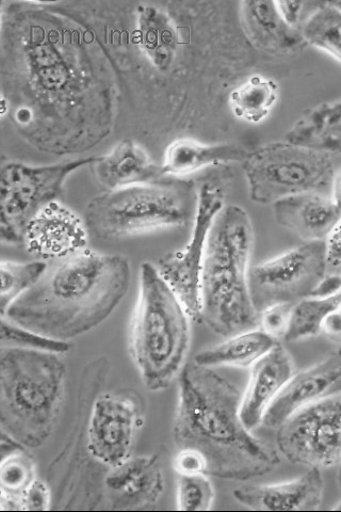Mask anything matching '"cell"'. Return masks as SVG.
I'll return each instance as SVG.
<instances>
[{
  "label": "cell",
  "instance_id": "obj_3",
  "mask_svg": "<svg viewBox=\"0 0 341 512\" xmlns=\"http://www.w3.org/2000/svg\"><path fill=\"white\" fill-rule=\"evenodd\" d=\"M132 266L124 255L89 248L47 262L40 280L2 316L48 338L70 342L105 322L128 292Z\"/></svg>",
  "mask_w": 341,
  "mask_h": 512
},
{
  "label": "cell",
  "instance_id": "obj_13",
  "mask_svg": "<svg viewBox=\"0 0 341 512\" xmlns=\"http://www.w3.org/2000/svg\"><path fill=\"white\" fill-rule=\"evenodd\" d=\"M166 488L160 456L133 455L106 472L101 495L111 510H135L154 506Z\"/></svg>",
  "mask_w": 341,
  "mask_h": 512
},
{
  "label": "cell",
  "instance_id": "obj_21",
  "mask_svg": "<svg viewBox=\"0 0 341 512\" xmlns=\"http://www.w3.org/2000/svg\"><path fill=\"white\" fill-rule=\"evenodd\" d=\"M250 152L239 143L205 144L182 138L168 146L160 167L164 176L181 179L207 167L243 163Z\"/></svg>",
  "mask_w": 341,
  "mask_h": 512
},
{
  "label": "cell",
  "instance_id": "obj_29",
  "mask_svg": "<svg viewBox=\"0 0 341 512\" xmlns=\"http://www.w3.org/2000/svg\"><path fill=\"white\" fill-rule=\"evenodd\" d=\"M47 262L36 260L27 263L3 261L0 264V313L7 312L11 304L30 290L40 280Z\"/></svg>",
  "mask_w": 341,
  "mask_h": 512
},
{
  "label": "cell",
  "instance_id": "obj_16",
  "mask_svg": "<svg viewBox=\"0 0 341 512\" xmlns=\"http://www.w3.org/2000/svg\"><path fill=\"white\" fill-rule=\"evenodd\" d=\"M246 392L242 394L240 416L243 424L253 430L263 420L274 399L295 375L294 360L279 343L252 367Z\"/></svg>",
  "mask_w": 341,
  "mask_h": 512
},
{
  "label": "cell",
  "instance_id": "obj_6",
  "mask_svg": "<svg viewBox=\"0 0 341 512\" xmlns=\"http://www.w3.org/2000/svg\"><path fill=\"white\" fill-rule=\"evenodd\" d=\"M190 319L157 266L143 262L129 328V351L149 391H165L180 376L191 343Z\"/></svg>",
  "mask_w": 341,
  "mask_h": 512
},
{
  "label": "cell",
  "instance_id": "obj_20",
  "mask_svg": "<svg viewBox=\"0 0 341 512\" xmlns=\"http://www.w3.org/2000/svg\"><path fill=\"white\" fill-rule=\"evenodd\" d=\"M90 167L96 181L108 191L167 178L148 152L132 140H124L105 156L96 157Z\"/></svg>",
  "mask_w": 341,
  "mask_h": 512
},
{
  "label": "cell",
  "instance_id": "obj_35",
  "mask_svg": "<svg viewBox=\"0 0 341 512\" xmlns=\"http://www.w3.org/2000/svg\"><path fill=\"white\" fill-rule=\"evenodd\" d=\"M174 470L178 475H207L205 459L197 452L180 450L174 458Z\"/></svg>",
  "mask_w": 341,
  "mask_h": 512
},
{
  "label": "cell",
  "instance_id": "obj_32",
  "mask_svg": "<svg viewBox=\"0 0 341 512\" xmlns=\"http://www.w3.org/2000/svg\"><path fill=\"white\" fill-rule=\"evenodd\" d=\"M295 307L290 304H279V306L267 309L259 315V326L272 338L279 341L284 339Z\"/></svg>",
  "mask_w": 341,
  "mask_h": 512
},
{
  "label": "cell",
  "instance_id": "obj_8",
  "mask_svg": "<svg viewBox=\"0 0 341 512\" xmlns=\"http://www.w3.org/2000/svg\"><path fill=\"white\" fill-rule=\"evenodd\" d=\"M242 164L250 199L262 205L305 192L326 194L335 175L333 154L286 140L251 151Z\"/></svg>",
  "mask_w": 341,
  "mask_h": 512
},
{
  "label": "cell",
  "instance_id": "obj_9",
  "mask_svg": "<svg viewBox=\"0 0 341 512\" xmlns=\"http://www.w3.org/2000/svg\"><path fill=\"white\" fill-rule=\"evenodd\" d=\"M96 157L55 165L29 166L8 162L0 178V239L9 246L23 245L29 221L42 208L60 201L70 175L91 166Z\"/></svg>",
  "mask_w": 341,
  "mask_h": 512
},
{
  "label": "cell",
  "instance_id": "obj_42",
  "mask_svg": "<svg viewBox=\"0 0 341 512\" xmlns=\"http://www.w3.org/2000/svg\"><path fill=\"white\" fill-rule=\"evenodd\" d=\"M340 482H341V473H340Z\"/></svg>",
  "mask_w": 341,
  "mask_h": 512
},
{
  "label": "cell",
  "instance_id": "obj_22",
  "mask_svg": "<svg viewBox=\"0 0 341 512\" xmlns=\"http://www.w3.org/2000/svg\"><path fill=\"white\" fill-rule=\"evenodd\" d=\"M280 342L264 330L256 328L226 338V341L206 348L193 362L204 367H252Z\"/></svg>",
  "mask_w": 341,
  "mask_h": 512
},
{
  "label": "cell",
  "instance_id": "obj_10",
  "mask_svg": "<svg viewBox=\"0 0 341 512\" xmlns=\"http://www.w3.org/2000/svg\"><path fill=\"white\" fill-rule=\"evenodd\" d=\"M328 266L327 242H313L251 267L250 293L258 315L279 304L297 306L311 298Z\"/></svg>",
  "mask_w": 341,
  "mask_h": 512
},
{
  "label": "cell",
  "instance_id": "obj_17",
  "mask_svg": "<svg viewBox=\"0 0 341 512\" xmlns=\"http://www.w3.org/2000/svg\"><path fill=\"white\" fill-rule=\"evenodd\" d=\"M273 214L279 226L304 243L327 242L341 219L340 208L322 192H305L280 200L273 204Z\"/></svg>",
  "mask_w": 341,
  "mask_h": 512
},
{
  "label": "cell",
  "instance_id": "obj_31",
  "mask_svg": "<svg viewBox=\"0 0 341 512\" xmlns=\"http://www.w3.org/2000/svg\"><path fill=\"white\" fill-rule=\"evenodd\" d=\"M177 509L181 511H208L214 506L216 493L210 476L206 474L178 475Z\"/></svg>",
  "mask_w": 341,
  "mask_h": 512
},
{
  "label": "cell",
  "instance_id": "obj_19",
  "mask_svg": "<svg viewBox=\"0 0 341 512\" xmlns=\"http://www.w3.org/2000/svg\"><path fill=\"white\" fill-rule=\"evenodd\" d=\"M240 18L243 30L258 50L274 55H286L297 52L307 45L302 32L292 28L283 19L276 2H242Z\"/></svg>",
  "mask_w": 341,
  "mask_h": 512
},
{
  "label": "cell",
  "instance_id": "obj_23",
  "mask_svg": "<svg viewBox=\"0 0 341 512\" xmlns=\"http://www.w3.org/2000/svg\"><path fill=\"white\" fill-rule=\"evenodd\" d=\"M286 141L333 155L341 153V98L307 110L291 127Z\"/></svg>",
  "mask_w": 341,
  "mask_h": 512
},
{
  "label": "cell",
  "instance_id": "obj_36",
  "mask_svg": "<svg viewBox=\"0 0 341 512\" xmlns=\"http://www.w3.org/2000/svg\"><path fill=\"white\" fill-rule=\"evenodd\" d=\"M327 252L329 265L341 266V219L327 240Z\"/></svg>",
  "mask_w": 341,
  "mask_h": 512
},
{
  "label": "cell",
  "instance_id": "obj_12",
  "mask_svg": "<svg viewBox=\"0 0 341 512\" xmlns=\"http://www.w3.org/2000/svg\"><path fill=\"white\" fill-rule=\"evenodd\" d=\"M224 206L223 188L213 181L203 183L198 190L189 242L184 248L162 256L156 265L194 322L201 323V276L208 236Z\"/></svg>",
  "mask_w": 341,
  "mask_h": 512
},
{
  "label": "cell",
  "instance_id": "obj_37",
  "mask_svg": "<svg viewBox=\"0 0 341 512\" xmlns=\"http://www.w3.org/2000/svg\"><path fill=\"white\" fill-rule=\"evenodd\" d=\"M341 290V276H326L316 288L311 298L331 296Z\"/></svg>",
  "mask_w": 341,
  "mask_h": 512
},
{
  "label": "cell",
  "instance_id": "obj_14",
  "mask_svg": "<svg viewBox=\"0 0 341 512\" xmlns=\"http://www.w3.org/2000/svg\"><path fill=\"white\" fill-rule=\"evenodd\" d=\"M88 235L85 219L54 201L29 221L23 245L38 260L52 262L87 249Z\"/></svg>",
  "mask_w": 341,
  "mask_h": 512
},
{
  "label": "cell",
  "instance_id": "obj_28",
  "mask_svg": "<svg viewBox=\"0 0 341 512\" xmlns=\"http://www.w3.org/2000/svg\"><path fill=\"white\" fill-rule=\"evenodd\" d=\"M303 38L311 45L341 63V9L332 2L323 3L303 26Z\"/></svg>",
  "mask_w": 341,
  "mask_h": 512
},
{
  "label": "cell",
  "instance_id": "obj_24",
  "mask_svg": "<svg viewBox=\"0 0 341 512\" xmlns=\"http://www.w3.org/2000/svg\"><path fill=\"white\" fill-rule=\"evenodd\" d=\"M138 26L146 56L161 71H167L174 62L178 36L170 16L153 6L139 12Z\"/></svg>",
  "mask_w": 341,
  "mask_h": 512
},
{
  "label": "cell",
  "instance_id": "obj_39",
  "mask_svg": "<svg viewBox=\"0 0 341 512\" xmlns=\"http://www.w3.org/2000/svg\"><path fill=\"white\" fill-rule=\"evenodd\" d=\"M331 198L341 210V169L335 172L331 186Z\"/></svg>",
  "mask_w": 341,
  "mask_h": 512
},
{
  "label": "cell",
  "instance_id": "obj_18",
  "mask_svg": "<svg viewBox=\"0 0 341 512\" xmlns=\"http://www.w3.org/2000/svg\"><path fill=\"white\" fill-rule=\"evenodd\" d=\"M321 470L310 469L290 482L245 486L234 490V499L241 505L258 511H312L318 510L323 499Z\"/></svg>",
  "mask_w": 341,
  "mask_h": 512
},
{
  "label": "cell",
  "instance_id": "obj_4",
  "mask_svg": "<svg viewBox=\"0 0 341 512\" xmlns=\"http://www.w3.org/2000/svg\"><path fill=\"white\" fill-rule=\"evenodd\" d=\"M253 249L248 212L225 204L210 229L201 276V323L223 338L259 326L249 284Z\"/></svg>",
  "mask_w": 341,
  "mask_h": 512
},
{
  "label": "cell",
  "instance_id": "obj_30",
  "mask_svg": "<svg viewBox=\"0 0 341 512\" xmlns=\"http://www.w3.org/2000/svg\"><path fill=\"white\" fill-rule=\"evenodd\" d=\"M2 347H19L31 350L53 352L57 355H66L73 348L72 343L48 338L43 334L15 325L6 318H2Z\"/></svg>",
  "mask_w": 341,
  "mask_h": 512
},
{
  "label": "cell",
  "instance_id": "obj_11",
  "mask_svg": "<svg viewBox=\"0 0 341 512\" xmlns=\"http://www.w3.org/2000/svg\"><path fill=\"white\" fill-rule=\"evenodd\" d=\"M276 445L291 463L341 470V391L291 415L278 428Z\"/></svg>",
  "mask_w": 341,
  "mask_h": 512
},
{
  "label": "cell",
  "instance_id": "obj_40",
  "mask_svg": "<svg viewBox=\"0 0 341 512\" xmlns=\"http://www.w3.org/2000/svg\"><path fill=\"white\" fill-rule=\"evenodd\" d=\"M336 7L341 9V2H332Z\"/></svg>",
  "mask_w": 341,
  "mask_h": 512
},
{
  "label": "cell",
  "instance_id": "obj_7",
  "mask_svg": "<svg viewBox=\"0 0 341 512\" xmlns=\"http://www.w3.org/2000/svg\"><path fill=\"white\" fill-rule=\"evenodd\" d=\"M197 202L192 182L167 176L156 183L105 192L89 202L84 219L89 234L120 239L185 227L196 215Z\"/></svg>",
  "mask_w": 341,
  "mask_h": 512
},
{
  "label": "cell",
  "instance_id": "obj_1",
  "mask_svg": "<svg viewBox=\"0 0 341 512\" xmlns=\"http://www.w3.org/2000/svg\"><path fill=\"white\" fill-rule=\"evenodd\" d=\"M110 361L101 356L81 373L76 424L48 468L56 509H94L102 503L103 473L134 455L145 420V400L133 389L102 392Z\"/></svg>",
  "mask_w": 341,
  "mask_h": 512
},
{
  "label": "cell",
  "instance_id": "obj_34",
  "mask_svg": "<svg viewBox=\"0 0 341 512\" xmlns=\"http://www.w3.org/2000/svg\"><path fill=\"white\" fill-rule=\"evenodd\" d=\"M322 4L320 2H276L287 24L300 31Z\"/></svg>",
  "mask_w": 341,
  "mask_h": 512
},
{
  "label": "cell",
  "instance_id": "obj_38",
  "mask_svg": "<svg viewBox=\"0 0 341 512\" xmlns=\"http://www.w3.org/2000/svg\"><path fill=\"white\" fill-rule=\"evenodd\" d=\"M322 331L330 335L331 338L341 339V310L324 320Z\"/></svg>",
  "mask_w": 341,
  "mask_h": 512
},
{
  "label": "cell",
  "instance_id": "obj_2",
  "mask_svg": "<svg viewBox=\"0 0 341 512\" xmlns=\"http://www.w3.org/2000/svg\"><path fill=\"white\" fill-rule=\"evenodd\" d=\"M172 436L177 451L199 453L207 475L236 482L264 476L280 463L278 452L252 435L240 416L242 394L215 368L186 363L178 376Z\"/></svg>",
  "mask_w": 341,
  "mask_h": 512
},
{
  "label": "cell",
  "instance_id": "obj_15",
  "mask_svg": "<svg viewBox=\"0 0 341 512\" xmlns=\"http://www.w3.org/2000/svg\"><path fill=\"white\" fill-rule=\"evenodd\" d=\"M341 391V348L287 382L269 407L263 425L278 429L291 415Z\"/></svg>",
  "mask_w": 341,
  "mask_h": 512
},
{
  "label": "cell",
  "instance_id": "obj_41",
  "mask_svg": "<svg viewBox=\"0 0 341 512\" xmlns=\"http://www.w3.org/2000/svg\"><path fill=\"white\" fill-rule=\"evenodd\" d=\"M335 510H341V502L334 508Z\"/></svg>",
  "mask_w": 341,
  "mask_h": 512
},
{
  "label": "cell",
  "instance_id": "obj_33",
  "mask_svg": "<svg viewBox=\"0 0 341 512\" xmlns=\"http://www.w3.org/2000/svg\"><path fill=\"white\" fill-rule=\"evenodd\" d=\"M54 494L51 485L38 478L24 493L20 502L21 511H47L53 508Z\"/></svg>",
  "mask_w": 341,
  "mask_h": 512
},
{
  "label": "cell",
  "instance_id": "obj_26",
  "mask_svg": "<svg viewBox=\"0 0 341 512\" xmlns=\"http://www.w3.org/2000/svg\"><path fill=\"white\" fill-rule=\"evenodd\" d=\"M27 448L2 456L0 461V510L18 511L24 493L39 478L37 463Z\"/></svg>",
  "mask_w": 341,
  "mask_h": 512
},
{
  "label": "cell",
  "instance_id": "obj_27",
  "mask_svg": "<svg viewBox=\"0 0 341 512\" xmlns=\"http://www.w3.org/2000/svg\"><path fill=\"white\" fill-rule=\"evenodd\" d=\"M341 310V290L322 298H308L298 303L292 312L284 340L288 343L314 338L330 315Z\"/></svg>",
  "mask_w": 341,
  "mask_h": 512
},
{
  "label": "cell",
  "instance_id": "obj_25",
  "mask_svg": "<svg viewBox=\"0 0 341 512\" xmlns=\"http://www.w3.org/2000/svg\"><path fill=\"white\" fill-rule=\"evenodd\" d=\"M279 96V85L273 79L254 75L232 91L230 107L236 118L258 124L270 115Z\"/></svg>",
  "mask_w": 341,
  "mask_h": 512
},
{
  "label": "cell",
  "instance_id": "obj_5",
  "mask_svg": "<svg viewBox=\"0 0 341 512\" xmlns=\"http://www.w3.org/2000/svg\"><path fill=\"white\" fill-rule=\"evenodd\" d=\"M67 392V366L53 352L0 348V428L27 450L57 429Z\"/></svg>",
  "mask_w": 341,
  "mask_h": 512
}]
</instances>
